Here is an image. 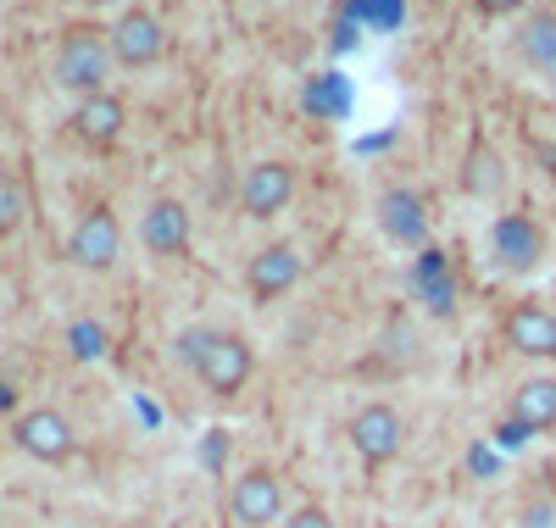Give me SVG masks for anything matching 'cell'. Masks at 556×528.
Returning <instances> with one entry per match:
<instances>
[{
	"label": "cell",
	"instance_id": "6da1fadb",
	"mask_svg": "<svg viewBox=\"0 0 556 528\" xmlns=\"http://www.w3.org/2000/svg\"><path fill=\"white\" fill-rule=\"evenodd\" d=\"M112 67H117L112 62V39H106L101 23H67L62 28L56 62H51V73H56L62 89H73L78 101H84V95H101L106 78H112Z\"/></svg>",
	"mask_w": 556,
	"mask_h": 528
},
{
	"label": "cell",
	"instance_id": "7a4b0ae2",
	"mask_svg": "<svg viewBox=\"0 0 556 528\" xmlns=\"http://www.w3.org/2000/svg\"><path fill=\"white\" fill-rule=\"evenodd\" d=\"M123 256V223L112 206H89L67 234V262L84 273H112Z\"/></svg>",
	"mask_w": 556,
	"mask_h": 528
},
{
	"label": "cell",
	"instance_id": "3957f363",
	"mask_svg": "<svg viewBox=\"0 0 556 528\" xmlns=\"http://www.w3.org/2000/svg\"><path fill=\"white\" fill-rule=\"evenodd\" d=\"M106 39H112V62H117V67H134V73H146V67H156V62L167 56V28H162V17L146 12V7H128V12L106 28Z\"/></svg>",
	"mask_w": 556,
	"mask_h": 528
},
{
	"label": "cell",
	"instance_id": "277c9868",
	"mask_svg": "<svg viewBox=\"0 0 556 528\" xmlns=\"http://www.w3.org/2000/svg\"><path fill=\"white\" fill-rule=\"evenodd\" d=\"M251 373H256V351H251V340L245 334H212V345H206V356L195 362V378L206 384L212 395H240L245 384H251Z\"/></svg>",
	"mask_w": 556,
	"mask_h": 528
},
{
	"label": "cell",
	"instance_id": "5b68a950",
	"mask_svg": "<svg viewBox=\"0 0 556 528\" xmlns=\"http://www.w3.org/2000/svg\"><path fill=\"white\" fill-rule=\"evenodd\" d=\"M351 445H356V456H362L367 467L395 462L401 445H406V417H401L390 401H367V406L351 417Z\"/></svg>",
	"mask_w": 556,
	"mask_h": 528
},
{
	"label": "cell",
	"instance_id": "8992f818",
	"mask_svg": "<svg viewBox=\"0 0 556 528\" xmlns=\"http://www.w3.org/2000/svg\"><path fill=\"white\" fill-rule=\"evenodd\" d=\"M228 517L240 528H273L285 523V478L267 473V467H251L235 478V490H228Z\"/></svg>",
	"mask_w": 556,
	"mask_h": 528
},
{
	"label": "cell",
	"instance_id": "52a82bcc",
	"mask_svg": "<svg viewBox=\"0 0 556 528\" xmlns=\"http://www.w3.org/2000/svg\"><path fill=\"white\" fill-rule=\"evenodd\" d=\"M490 256L501 273H534L545 262V234L529 212H501L490 223Z\"/></svg>",
	"mask_w": 556,
	"mask_h": 528
},
{
	"label": "cell",
	"instance_id": "ba28073f",
	"mask_svg": "<svg viewBox=\"0 0 556 528\" xmlns=\"http://www.w3.org/2000/svg\"><path fill=\"white\" fill-rule=\"evenodd\" d=\"M295 201V167L290 162H251L245 167V178H240V206H245V217H256V223H267V217H278Z\"/></svg>",
	"mask_w": 556,
	"mask_h": 528
},
{
	"label": "cell",
	"instance_id": "9c48e42d",
	"mask_svg": "<svg viewBox=\"0 0 556 528\" xmlns=\"http://www.w3.org/2000/svg\"><path fill=\"white\" fill-rule=\"evenodd\" d=\"M12 440H17V451L23 456H34V462H67L73 456V423L56 412V406H34V412H23L17 423H12Z\"/></svg>",
	"mask_w": 556,
	"mask_h": 528
},
{
	"label": "cell",
	"instance_id": "30bf717a",
	"mask_svg": "<svg viewBox=\"0 0 556 528\" xmlns=\"http://www.w3.org/2000/svg\"><path fill=\"white\" fill-rule=\"evenodd\" d=\"M374 217H379L384 239H395L401 251H424L429 246V206H424L417 189H384Z\"/></svg>",
	"mask_w": 556,
	"mask_h": 528
},
{
	"label": "cell",
	"instance_id": "8fae6325",
	"mask_svg": "<svg viewBox=\"0 0 556 528\" xmlns=\"http://www.w3.org/2000/svg\"><path fill=\"white\" fill-rule=\"evenodd\" d=\"M301 273H306L301 251L278 239V246H262V251L251 256L245 284H251V296H256V301H278V296H290L295 284H301Z\"/></svg>",
	"mask_w": 556,
	"mask_h": 528
},
{
	"label": "cell",
	"instance_id": "7c38bea8",
	"mask_svg": "<svg viewBox=\"0 0 556 528\" xmlns=\"http://www.w3.org/2000/svg\"><path fill=\"white\" fill-rule=\"evenodd\" d=\"M506 345L529 362H556V312L534 306V301L513 306L506 312Z\"/></svg>",
	"mask_w": 556,
	"mask_h": 528
},
{
	"label": "cell",
	"instance_id": "4fadbf2b",
	"mask_svg": "<svg viewBox=\"0 0 556 528\" xmlns=\"http://www.w3.org/2000/svg\"><path fill=\"white\" fill-rule=\"evenodd\" d=\"M139 246H146L151 256H178L184 246H190V206L162 196L146 206V217H139Z\"/></svg>",
	"mask_w": 556,
	"mask_h": 528
},
{
	"label": "cell",
	"instance_id": "5bb4252c",
	"mask_svg": "<svg viewBox=\"0 0 556 528\" xmlns=\"http://www.w3.org/2000/svg\"><path fill=\"white\" fill-rule=\"evenodd\" d=\"M123 123H128V106L117 101L112 89L84 95V101L73 106V134L84 139V146H96V151L117 146V139H123Z\"/></svg>",
	"mask_w": 556,
	"mask_h": 528
},
{
	"label": "cell",
	"instance_id": "9a60e30c",
	"mask_svg": "<svg viewBox=\"0 0 556 528\" xmlns=\"http://www.w3.org/2000/svg\"><path fill=\"white\" fill-rule=\"evenodd\" d=\"M518 56H523L529 73H540V78L556 84V12H551V7L523 17V28H518Z\"/></svg>",
	"mask_w": 556,
	"mask_h": 528
},
{
	"label": "cell",
	"instance_id": "2e32d148",
	"mask_svg": "<svg viewBox=\"0 0 556 528\" xmlns=\"http://www.w3.org/2000/svg\"><path fill=\"white\" fill-rule=\"evenodd\" d=\"M513 423H523L529 435H545L556 428V378L540 373V378H523L513 390Z\"/></svg>",
	"mask_w": 556,
	"mask_h": 528
},
{
	"label": "cell",
	"instance_id": "e0dca14e",
	"mask_svg": "<svg viewBox=\"0 0 556 528\" xmlns=\"http://www.w3.org/2000/svg\"><path fill=\"white\" fill-rule=\"evenodd\" d=\"M106 323H96V317H73L67 323V351H73V362H101L106 356Z\"/></svg>",
	"mask_w": 556,
	"mask_h": 528
},
{
	"label": "cell",
	"instance_id": "ac0fdd59",
	"mask_svg": "<svg viewBox=\"0 0 556 528\" xmlns=\"http://www.w3.org/2000/svg\"><path fill=\"white\" fill-rule=\"evenodd\" d=\"M23 223H28V189L12 173H0V239H12Z\"/></svg>",
	"mask_w": 556,
	"mask_h": 528
},
{
	"label": "cell",
	"instance_id": "d6986e66",
	"mask_svg": "<svg viewBox=\"0 0 556 528\" xmlns=\"http://www.w3.org/2000/svg\"><path fill=\"white\" fill-rule=\"evenodd\" d=\"M212 334H217V328H184V334H178V362L195 367V362L206 356V345H212Z\"/></svg>",
	"mask_w": 556,
	"mask_h": 528
},
{
	"label": "cell",
	"instance_id": "ffe728a7",
	"mask_svg": "<svg viewBox=\"0 0 556 528\" xmlns=\"http://www.w3.org/2000/svg\"><path fill=\"white\" fill-rule=\"evenodd\" d=\"M285 528H340V523H334V512H323V506H301V512L285 517Z\"/></svg>",
	"mask_w": 556,
	"mask_h": 528
},
{
	"label": "cell",
	"instance_id": "44dd1931",
	"mask_svg": "<svg viewBox=\"0 0 556 528\" xmlns=\"http://www.w3.org/2000/svg\"><path fill=\"white\" fill-rule=\"evenodd\" d=\"M523 528H556V512H551V506H545V512L529 506V512H523Z\"/></svg>",
	"mask_w": 556,
	"mask_h": 528
},
{
	"label": "cell",
	"instance_id": "7402d4cb",
	"mask_svg": "<svg viewBox=\"0 0 556 528\" xmlns=\"http://www.w3.org/2000/svg\"><path fill=\"white\" fill-rule=\"evenodd\" d=\"M206 462H212V467L223 462V428H212V440H206Z\"/></svg>",
	"mask_w": 556,
	"mask_h": 528
},
{
	"label": "cell",
	"instance_id": "603a6c76",
	"mask_svg": "<svg viewBox=\"0 0 556 528\" xmlns=\"http://www.w3.org/2000/svg\"><path fill=\"white\" fill-rule=\"evenodd\" d=\"M523 0H484V12H518Z\"/></svg>",
	"mask_w": 556,
	"mask_h": 528
},
{
	"label": "cell",
	"instance_id": "cb8c5ba5",
	"mask_svg": "<svg viewBox=\"0 0 556 528\" xmlns=\"http://www.w3.org/2000/svg\"><path fill=\"white\" fill-rule=\"evenodd\" d=\"M12 401H17V390H12L7 378H0V406H12Z\"/></svg>",
	"mask_w": 556,
	"mask_h": 528
},
{
	"label": "cell",
	"instance_id": "d4e9b609",
	"mask_svg": "<svg viewBox=\"0 0 556 528\" xmlns=\"http://www.w3.org/2000/svg\"><path fill=\"white\" fill-rule=\"evenodd\" d=\"M78 7H89V12H101V7H117V0H78Z\"/></svg>",
	"mask_w": 556,
	"mask_h": 528
}]
</instances>
